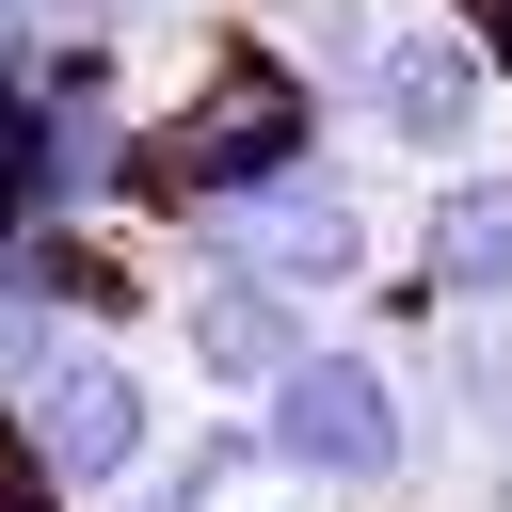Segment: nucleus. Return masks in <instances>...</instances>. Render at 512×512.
<instances>
[{"instance_id":"obj_1","label":"nucleus","mask_w":512,"mask_h":512,"mask_svg":"<svg viewBox=\"0 0 512 512\" xmlns=\"http://www.w3.org/2000/svg\"><path fill=\"white\" fill-rule=\"evenodd\" d=\"M256 448H272V464H304V480H336V496H384V480H400V448H416V416H400L384 352H288V368H272V400H256Z\"/></svg>"},{"instance_id":"obj_2","label":"nucleus","mask_w":512,"mask_h":512,"mask_svg":"<svg viewBox=\"0 0 512 512\" xmlns=\"http://www.w3.org/2000/svg\"><path fill=\"white\" fill-rule=\"evenodd\" d=\"M32 432H48V464H64L80 496H112V480L144 464V432H160V384H144L112 336H48V352H32Z\"/></svg>"},{"instance_id":"obj_3","label":"nucleus","mask_w":512,"mask_h":512,"mask_svg":"<svg viewBox=\"0 0 512 512\" xmlns=\"http://www.w3.org/2000/svg\"><path fill=\"white\" fill-rule=\"evenodd\" d=\"M208 240H224V272H256V288H352V272H368V224H352V192H320V176H272V192H240Z\"/></svg>"},{"instance_id":"obj_4","label":"nucleus","mask_w":512,"mask_h":512,"mask_svg":"<svg viewBox=\"0 0 512 512\" xmlns=\"http://www.w3.org/2000/svg\"><path fill=\"white\" fill-rule=\"evenodd\" d=\"M368 112H384L400 144L464 160V144H480V48H464V32H368Z\"/></svg>"},{"instance_id":"obj_5","label":"nucleus","mask_w":512,"mask_h":512,"mask_svg":"<svg viewBox=\"0 0 512 512\" xmlns=\"http://www.w3.org/2000/svg\"><path fill=\"white\" fill-rule=\"evenodd\" d=\"M192 352L256 400V368H288L304 352V288H256V272H208V304H192Z\"/></svg>"},{"instance_id":"obj_6","label":"nucleus","mask_w":512,"mask_h":512,"mask_svg":"<svg viewBox=\"0 0 512 512\" xmlns=\"http://www.w3.org/2000/svg\"><path fill=\"white\" fill-rule=\"evenodd\" d=\"M432 288L448 304H512V176H464L432 208Z\"/></svg>"},{"instance_id":"obj_7","label":"nucleus","mask_w":512,"mask_h":512,"mask_svg":"<svg viewBox=\"0 0 512 512\" xmlns=\"http://www.w3.org/2000/svg\"><path fill=\"white\" fill-rule=\"evenodd\" d=\"M32 160H48V144H32V96L0 80V224H16V192H32Z\"/></svg>"},{"instance_id":"obj_8","label":"nucleus","mask_w":512,"mask_h":512,"mask_svg":"<svg viewBox=\"0 0 512 512\" xmlns=\"http://www.w3.org/2000/svg\"><path fill=\"white\" fill-rule=\"evenodd\" d=\"M224 480H240V448H192V464H176V480H160V496H144V512H208V496H224Z\"/></svg>"},{"instance_id":"obj_9","label":"nucleus","mask_w":512,"mask_h":512,"mask_svg":"<svg viewBox=\"0 0 512 512\" xmlns=\"http://www.w3.org/2000/svg\"><path fill=\"white\" fill-rule=\"evenodd\" d=\"M48 336H64V320H48V304H32V288H16V304H0V368H16V384H32V352H48Z\"/></svg>"}]
</instances>
